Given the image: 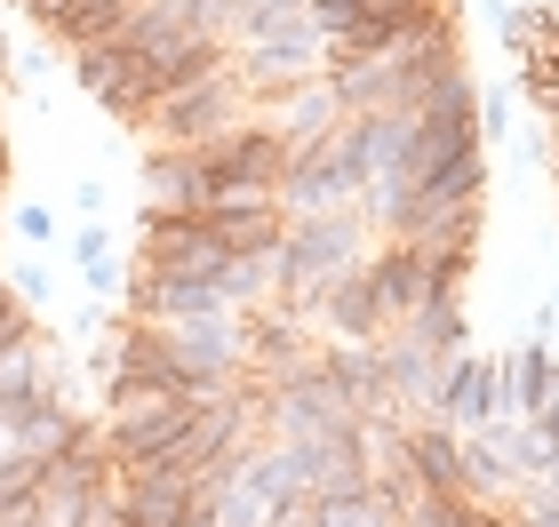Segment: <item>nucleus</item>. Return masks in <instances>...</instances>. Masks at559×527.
Segmentation results:
<instances>
[{"label": "nucleus", "instance_id": "nucleus-1", "mask_svg": "<svg viewBox=\"0 0 559 527\" xmlns=\"http://www.w3.org/2000/svg\"><path fill=\"white\" fill-rule=\"evenodd\" d=\"M352 264H368V216L360 208H328V216L288 224L280 248H272V304L288 320H312L328 280L352 272Z\"/></svg>", "mask_w": 559, "mask_h": 527}, {"label": "nucleus", "instance_id": "nucleus-2", "mask_svg": "<svg viewBox=\"0 0 559 527\" xmlns=\"http://www.w3.org/2000/svg\"><path fill=\"white\" fill-rule=\"evenodd\" d=\"M240 120H248V88H240V72L224 64V72H209V81L160 96L136 129H144L152 144H209V136H224V129H240Z\"/></svg>", "mask_w": 559, "mask_h": 527}, {"label": "nucleus", "instance_id": "nucleus-3", "mask_svg": "<svg viewBox=\"0 0 559 527\" xmlns=\"http://www.w3.org/2000/svg\"><path fill=\"white\" fill-rule=\"evenodd\" d=\"M192 153H200V168H209L216 200H224V192H280V176H288V144H280L272 120H257V112H248L240 129L192 144Z\"/></svg>", "mask_w": 559, "mask_h": 527}, {"label": "nucleus", "instance_id": "nucleus-4", "mask_svg": "<svg viewBox=\"0 0 559 527\" xmlns=\"http://www.w3.org/2000/svg\"><path fill=\"white\" fill-rule=\"evenodd\" d=\"M424 416L448 423V432H488V423H503V416H512V408H503V360H496V351H464V360H448Z\"/></svg>", "mask_w": 559, "mask_h": 527}, {"label": "nucleus", "instance_id": "nucleus-5", "mask_svg": "<svg viewBox=\"0 0 559 527\" xmlns=\"http://www.w3.org/2000/svg\"><path fill=\"white\" fill-rule=\"evenodd\" d=\"M72 81H81L112 120H129V129L152 112V96H160L152 64L136 57V48H112V40H105V48H81V57H72Z\"/></svg>", "mask_w": 559, "mask_h": 527}, {"label": "nucleus", "instance_id": "nucleus-6", "mask_svg": "<svg viewBox=\"0 0 559 527\" xmlns=\"http://www.w3.org/2000/svg\"><path fill=\"white\" fill-rule=\"evenodd\" d=\"M144 272H168V280H216L224 248L209 240V224H200V216L144 208Z\"/></svg>", "mask_w": 559, "mask_h": 527}, {"label": "nucleus", "instance_id": "nucleus-7", "mask_svg": "<svg viewBox=\"0 0 559 527\" xmlns=\"http://www.w3.org/2000/svg\"><path fill=\"white\" fill-rule=\"evenodd\" d=\"M312 368H320V384L344 399V416H352V423L392 416V392H384V351H376V344H320V351H312Z\"/></svg>", "mask_w": 559, "mask_h": 527}, {"label": "nucleus", "instance_id": "nucleus-8", "mask_svg": "<svg viewBox=\"0 0 559 527\" xmlns=\"http://www.w3.org/2000/svg\"><path fill=\"white\" fill-rule=\"evenodd\" d=\"M200 224H209V240L224 248V256H272L280 232H288L280 192H224V200L200 208Z\"/></svg>", "mask_w": 559, "mask_h": 527}, {"label": "nucleus", "instance_id": "nucleus-9", "mask_svg": "<svg viewBox=\"0 0 559 527\" xmlns=\"http://www.w3.org/2000/svg\"><path fill=\"white\" fill-rule=\"evenodd\" d=\"M144 200L160 216H200L216 200V184H209V168H200L192 144H152L144 153Z\"/></svg>", "mask_w": 559, "mask_h": 527}, {"label": "nucleus", "instance_id": "nucleus-10", "mask_svg": "<svg viewBox=\"0 0 559 527\" xmlns=\"http://www.w3.org/2000/svg\"><path fill=\"white\" fill-rule=\"evenodd\" d=\"M368 280H376V312H384V328H408L431 296V264L416 256L408 240H384L368 248Z\"/></svg>", "mask_w": 559, "mask_h": 527}, {"label": "nucleus", "instance_id": "nucleus-11", "mask_svg": "<svg viewBox=\"0 0 559 527\" xmlns=\"http://www.w3.org/2000/svg\"><path fill=\"white\" fill-rule=\"evenodd\" d=\"M344 129V105H336V88H328V72L312 88H296L288 105H272V136L288 144V160H312V153H328V136Z\"/></svg>", "mask_w": 559, "mask_h": 527}, {"label": "nucleus", "instance_id": "nucleus-12", "mask_svg": "<svg viewBox=\"0 0 559 527\" xmlns=\"http://www.w3.org/2000/svg\"><path fill=\"white\" fill-rule=\"evenodd\" d=\"M472 153H488L472 120H408V144H400V168L392 176H400V184H424V176H440V168L472 160Z\"/></svg>", "mask_w": 559, "mask_h": 527}, {"label": "nucleus", "instance_id": "nucleus-13", "mask_svg": "<svg viewBox=\"0 0 559 527\" xmlns=\"http://www.w3.org/2000/svg\"><path fill=\"white\" fill-rule=\"evenodd\" d=\"M400 464H408V480L431 488V495H464V440H455L448 423L416 416L408 432H400Z\"/></svg>", "mask_w": 559, "mask_h": 527}, {"label": "nucleus", "instance_id": "nucleus-14", "mask_svg": "<svg viewBox=\"0 0 559 527\" xmlns=\"http://www.w3.org/2000/svg\"><path fill=\"white\" fill-rule=\"evenodd\" d=\"M200 33H192V16H185V0H144V9L112 33V48H136V57L152 64V81H160V64H176L192 48Z\"/></svg>", "mask_w": 559, "mask_h": 527}, {"label": "nucleus", "instance_id": "nucleus-15", "mask_svg": "<svg viewBox=\"0 0 559 527\" xmlns=\"http://www.w3.org/2000/svg\"><path fill=\"white\" fill-rule=\"evenodd\" d=\"M320 320H328V336H336V344H384V336H392V328H384V312H376V280H368V264H352V272H336V280H328Z\"/></svg>", "mask_w": 559, "mask_h": 527}, {"label": "nucleus", "instance_id": "nucleus-16", "mask_svg": "<svg viewBox=\"0 0 559 527\" xmlns=\"http://www.w3.org/2000/svg\"><path fill=\"white\" fill-rule=\"evenodd\" d=\"M112 519L120 527H185L192 480H112Z\"/></svg>", "mask_w": 559, "mask_h": 527}, {"label": "nucleus", "instance_id": "nucleus-17", "mask_svg": "<svg viewBox=\"0 0 559 527\" xmlns=\"http://www.w3.org/2000/svg\"><path fill=\"white\" fill-rule=\"evenodd\" d=\"M551 392H559V360H551V344H520L512 360H503V408H512V423H536Z\"/></svg>", "mask_w": 559, "mask_h": 527}, {"label": "nucleus", "instance_id": "nucleus-18", "mask_svg": "<svg viewBox=\"0 0 559 527\" xmlns=\"http://www.w3.org/2000/svg\"><path fill=\"white\" fill-rule=\"evenodd\" d=\"M376 351H384V392H392V408L424 416V408H431V392H440V360H424L416 336H400V328L376 344Z\"/></svg>", "mask_w": 559, "mask_h": 527}, {"label": "nucleus", "instance_id": "nucleus-19", "mask_svg": "<svg viewBox=\"0 0 559 527\" xmlns=\"http://www.w3.org/2000/svg\"><path fill=\"white\" fill-rule=\"evenodd\" d=\"M400 336H416V351H424V360H440V368H448V360H464V351H472L464 296H424V312H416Z\"/></svg>", "mask_w": 559, "mask_h": 527}, {"label": "nucleus", "instance_id": "nucleus-20", "mask_svg": "<svg viewBox=\"0 0 559 527\" xmlns=\"http://www.w3.org/2000/svg\"><path fill=\"white\" fill-rule=\"evenodd\" d=\"M464 440V504H503L520 480H512V464H503V447H496V432H455Z\"/></svg>", "mask_w": 559, "mask_h": 527}, {"label": "nucleus", "instance_id": "nucleus-21", "mask_svg": "<svg viewBox=\"0 0 559 527\" xmlns=\"http://www.w3.org/2000/svg\"><path fill=\"white\" fill-rule=\"evenodd\" d=\"M479 232H488V200L431 216V224H424V240H408V248H416V256H479Z\"/></svg>", "mask_w": 559, "mask_h": 527}, {"label": "nucleus", "instance_id": "nucleus-22", "mask_svg": "<svg viewBox=\"0 0 559 527\" xmlns=\"http://www.w3.org/2000/svg\"><path fill=\"white\" fill-rule=\"evenodd\" d=\"M72 264H81V288L88 296H120V256H112L105 224H81V232H72Z\"/></svg>", "mask_w": 559, "mask_h": 527}, {"label": "nucleus", "instance_id": "nucleus-23", "mask_svg": "<svg viewBox=\"0 0 559 527\" xmlns=\"http://www.w3.org/2000/svg\"><path fill=\"white\" fill-rule=\"evenodd\" d=\"M40 488H48V456H33V447H9V456H0V512L40 504Z\"/></svg>", "mask_w": 559, "mask_h": 527}, {"label": "nucleus", "instance_id": "nucleus-24", "mask_svg": "<svg viewBox=\"0 0 559 527\" xmlns=\"http://www.w3.org/2000/svg\"><path fill=\"white\" fill-rule=\"evenodd\" d=\"M216 288H224V304H233V312L264 304V296H272V256H224Z\"/></svg>", "mask_w": 559, "mask_h": 527}, {"label": "nucleus", "instance_id": "nucleus-25", "mask_svg": "<svg viewBox=\"0 0 559 527\" xmlns=\"http://www.w3.org/2000/svg\"><path fill=\"white\" fill-rule=\"evenodd\" d=\"M185 16H192V33L216 40V48L240 40V0H185Z\"/></svg>", "mask_w": 559, "mask_h": 527}, {"label": "nucleus", "instance_id": "nucleus-26", "mask_svg": "<svg viewBox=\"0 0 559 527\" xmlns=\"http://www.w3.org/2000/svg\"><path fill=\"white\" fill-rule=\"evenodd\" d=\"M479 144H512V88L503 81H479Z\"/></svg>", "mask_w": 559, "mask_h": 527}, {"label": "nucleus", "instance_id": "nucleus-27", "mask_svg": "<svg viewBox=\"0 0 559 527\" xmlns=\"http://www.w3.org/2000/svg\"><path fill=\"white\" fill-rule=\"evenodd\" d=\"M16 344H40V320L9 280H0V351H16Z\"/></svg>", "mask_w": 559, "mask_h": 527}, {"label": "nucleus", "instance_id": "nucleus-28", "mask_svg": "<svg viewBox=\"0 0 559 527\" xmlns=\"http://www.w3.org/2000/svg\"><path fill=\"white\" fill-rule=\"evenodd\" d=\"M9 224H16V240H33V248H48V240H64V224H57V208H40V200H33V208H16Z\"/></svg>", "mask_w": 559, "mask_h": 527}, {"label": "nucleus", "instance_id": "nucleus-29", "mask_svg": "<svg viewBox=\"0 0 559 527\" xmlns=\"http://www.w3.org/2000/svg\"><path fill=\"white\" fill-rule=\"evenodd\" d=\"M72 208H81V224H105V184H96V176H81V184H72Z\"/></svg>", "mask_w": 559, "mask_h": 527}, {"label": "nucleus", "instance_id": "nucleus-30", "mask_svg": "<svg viewBox=\"0 0 559 527\" xmlns=\"http://www.w3.org/2000/svg\"><path fill=\"white\" fill-rule=\"evenodd\" d=\"M16 296H24V304H33V312H48V304H57V280H48V272L33 264V272H24V280H16Z\"/></svg>", "mask_w": 559, "mask_h": 527}, {"label": "nucleus", "instance_id": "nucleus-31", "mask_svg": "<svg viewBox=\"0 0 559 527\" xmlns=\"http://www.w3.org/2000/svg\"><path fill=\"white\" fill-rule=\"evenodd\" d=\"M64 9H72V0H24V16H33V24H40V33H48V24H57Z\"/></svg>", "mask_w": 559, "mask_h": 527}, {"label": "nucleus", "instance_id": "nucleus-32", "mask_svg": "<svg viewBox=\"0 0 559 527\" xmlns=\"http://www.w3.org/2000/svg\"><path fill=\"white\" fill-rule=\"evenodd\" d=\"M536 432H544V440H551V447H559V392H551V399H544V416H536Z\"/></svg>", "mask_w": 559, "mask_h": 527}, {"label": "nucleus", "instance_id": "nucleus-33", "mask_svg": "<svg viewBox=\"0 0 559 527\" xmlns=\"http://www.w3.org/2000/svg\"><path fill=\"white\" fill-rule=\"evenodd\" d=\"M248 9H312V0H240V16Z\"/></svg>", "mask_w": 559, "mask_h": 527}, {"label": "nucleus", "instance_id": "nucleus-34", "mask_svg": "<svg viewBox=\"0 0 559 527\" xmlns=\"http://www.w3.org/2000/svg\"><path fill=\"white\" fill-rule=\"evenodd\" d=\"M472 527H512V519H503V512H488V504H479V512H472Z\"/></svg>", "mask_w": 559, "mask_h": 527}, {"label": "nucleus", "instance_id": "nucleus-35", "mask_svg": "<svg viewBox=\"0 0 559 527\" xmlns=\"http://www.w3.org/2000/svg\"><path fill=\"white\" fill-rule=\"evenodd\" d=\"M544 495H559V464H551V480H544Z\"/></svg>", "mask_w": 559, "mask_h": 527}, {"label": "nucleus", "instance_id": "nucleus-36", "mask_svg": "<svg viewBox=\"0 0 559 527\" xmlns=\"http://www.w3.org/2000/svg\"><path fill=\"white\" fill-rule=\"evenodd\" d=\"M544 304H551V312H559V280H551V296H544Z\"/></svg>", "mask_w": 559, "mask_h": 527}, {"label": "nucleus", "instance_id": "nucleus-37", "mask_svg": "<svg viewBox=\"0 0 559 527\" xmlns=\"http://www.w3.org/2000/svg\"><path fill=\"white\" fill-rule=\"evenodd\" d=\"M0 176H9V144H0Z\"/></svg>", "mask_w": 559, "mask_h": 527}, {"label": "nucleus", "instance_id": "nucleus-38", "mask_svg": "<svg viewBox=\"0 0 559 527\" xmlns=\"http://www.w3.org/2000/svg\"><path fill=\"white\" fill-rule=\"evenodd\" d=\"M16 9H24V0H16Z\"/></svg>", "mask_w": 559, "mask_h": 527}]
</instances>
